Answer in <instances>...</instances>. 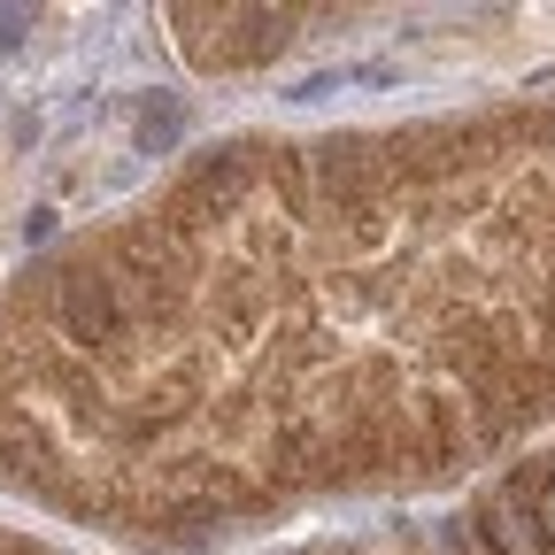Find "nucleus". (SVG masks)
<instances>
[{
	"instance_id": "obj_1",
	"label": "nucleus",
	"mask_w": 555,
	"mask_h": 555,
	"mask_svg": "<svg viewBox=\"0 0 555 555\" xmlns=\"http://www.w3.org/2000/svg\"><path fill=\"white\" fill-rule=\"evenodd\" d=\"M555 425V101L232 139L0 309V470L208 532Z\"/></svg>"
}]
</instances>
